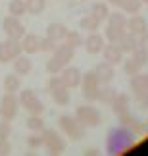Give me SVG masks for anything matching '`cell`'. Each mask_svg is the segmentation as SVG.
I'll return each mask as SVG.
<instances>
[{
	"instance_id": "cell-1",
	"label": "cell",
	"mask_w": 148,
	"mask_h": 156,
	"mask_svg": "<svg viewBox=\"0 0 148 156\" xmlns=\"http://www.w3.org/2000/svg\"><path fill=\"white\" fill-rule=\"evenodd\" d=\"M135 133H131L127 127H123V125H119V127H114L108 133V139H106V151H108L110 154H123L127 152L129 148L133 147L135 143Z\"/></svg>"
},
{
	"instance_id": "cell-2",
	"label": "cell",
	"mask_w": 148,
	"mask_h": 156,
	"mask_svg": "<svg viewBox=\"0 0 148 156\" xmlns=\"http://www.w3.org/2000/svg\"><path fill=\"white\" fill-rule=\"evenodd\" d=\"M73 52H75L73 48H69V46L64 44V43L60 46H56L54 52H52V56H50V60L46 62V71H48L50 75H58L73 60Z\"/></svg>"
},
{
	"instance_id": "cell-3",
	"label": "cell",
	"mask_w": 148,
	"mask_h": 156,
	"mask_svg": "<svg viewBox=\"0 0 148 156\" xmlns=\"http://www.w3.org/2000/svg\"><path fill=\"white\" fill-rule=\"evenodd\" d=\"M58 123H60V129L66 133V137H69V139H73V141L83 139L85 133H87V127H85V125H83L75 116H69V114L60 116Z\"/></svg>"
},
{
	"instance_id": "cell-4",
	"label": "cell",
	"mask_w": 148,
	"mask_h": 156,
	"mask_svg": "<svg viewBox=\"0 0 148 156\" xmlns=\"http://www.w3.org/2000/svg\"><path fill=\"white\" fill-rule=\"evenodd\" d=\"M75 118L85 125L87 129H92V127H98L100 122H102V116H100L98 108H94L91 104H83L75 110Z\"/></svg>"
},
{
	"instance_id": "cell-5",
	"label": "cell",
	"mask_w": 148,
	"mask_h": 156,
	"mask_svg": "<svg viewBox=\"0 0 148 156\" xmlns=\"http://www.w3.org/2000/svg\"><path fill=\"white\" fill-rule=\"evenodd\" d=\"M48 93L52 100L58 104V106H66L69 102V89L64 85L62 77L60 75H52L50 81H48Z\"/></svg>"
},
{
	"instance_id": "cell-6",
	"label": "cell",
	"mask_w": 148,
	"mask_h": 156,
	"mask_svg": "<svg viewBox=\"0 0 148 156\" xmlns=\"http://www.w3.org/2000/svg\"><path fill=\"white\" fill-rule=\"evenodd\" d=\"M81 94H83V98L85 100H96L98 97V91H100V81H98V77L96 73H94V69L91 71H87V73H83V79H81Z\"/></svg>"
},
{
	"instance_id": "cell-7",
	"label": "cell",
	"mask_w": 148,
	"mask_h": 156,
	"mask_svg": "<svg viewBox=\"0 0 148 156\" xmlns=\"http://www.w3.org/2000/svg\"><path fill=\"white\" fill-rule=\"evenodd\" d=\"M43 147L50 154H60L66 151V141L56 129H43Z\"/></svg>"
},
{
	"instance_id": "cell-8",
	"label": "cell",
	"mask_w": 148,
	"mask_h": 156,
	"mask_svg": "<svg viewBox=\"0 0 148 156\" xmlns=\"http://www.w3.org/2000/svg\"><path fill=\"white\" fill-rule=\"evenodd\" d=\"M19 104L25 108L29 114H43L44 112V104L43 100L37 97V93L33 91V89H25V91H21L19 89Z\"/></svg>"
},
{
	"instance_id": "cell-9",
	"label": "cell",
	"mask_w": 148,
	"mask_h": 156,
	"mask_svg": "<svg viewBox=\"0 0 148 156\" xmlns=\"http://www.w3.org/2000/svg\"><path fill=\"white\" fill-rule=\"evenodd\" d=\"M19 98H17V93H6L2 98H0V116L4 119H14L19 112Z\"/></svg>"
},
{
	"instance_id": "cell-10",
	"label": "cell",
	"mask_w": 148,
	"mask_h": 156,
	"mask_svg": "<svg viewBox=\"0 0 148 156\" xmlns=\"http://www.w3.org/2000/svg\"><path fill=\"white\" fill-rule=\"evenodd\" d=\"M23 54L21 50V43L15 39H6L0 43V64H8V62H14V60Z\"/></svg>"
},
{
	"instance_id": "cell-11",
	"label": "cell",
	"mask_w": 148,
	"mask_h": 156,
	"mask_svg": "<svg viewBox=\"0 0 148 156\" xmlns=\"http://www.w3.org/2000/svg\"><path fill=\"white\" fill-rule=\"evenodd\" d=\"M2 29H4V33H6L8 39L21 41L25 37V27H23V23L19 21V17H15V16H6L4 21H2Z\"/></svg>"
},
{
	"instance_id": "cell-12",
	"label": "cell",
	"mask_w": 148,
	"mask_h": 156,
	"mask_svg": "<svg viewBox=\"0 0 148 156\" xmlns=\"http://www.w3.org/2000/svg\"><path fill=\"white\" fill-rule=\"evenodd\" d=\"M62 77V81H64V85H66L69 91H71V89H77L81 85V79H83V73H81V69L79 68H75V66H66V68H64L60 73H58Z\"/></svg>"
},
{
	"instance_id": "cell-13",
	"label": "cell",
	"mask_w": 148,
	"mask_h": 156,
	"mask_svg": "<svg viewBox=\"0 0 148 156\" xmlns=\"http://www.w3.org/2000/svg\"><path fill=\"white\" fill-rule=\"evenodd\" d=\"M83 46L88 54H100L106 46V37H102L98 31H92L87 39H83Z\"/></svg>"
},
{
	"instance_id": "cell-14",
	"label": "cell",
	"mask_w": 148,
	"mask_h": 156,
	"mask_svg": "<svg viewBox=\"0 0 148 156\" xmlns=\"http://www.w3.org/2000/svg\"><path fill=\"white\" fill-rule=\"evenodd\" d=\"M119 118V125H123V127H127L131 133H135V135H143V133H146V123H143V122H139L137 118H133L129 112H125V114H121V116H117Z\"/></svg>"
},
{
	"instance_id": "cell-15",
	"label": "cell",
	"mask_w": 148,
	"mask_h": 156,
	"mask_svg": "<svg viewBox=\"0 0 148 156\" xmlns=\"http://www.w3.org/2000/svg\"><path fill=\"white\" fill-rule=\"evenodd\" d=\"M94 73H96L100 85H110V83L114 81V77H115V66H112V64H108V62L104 60V62L96 64Z\"/></svg>"
},
{
	"instance_id": "cell-16",
	"label": "cell",
	"mask_w": 148,
	"mask_h": 156,
	"mask_svg": "<svg viewBox=\"0 0 148 156\" xmlns=\"http://www.w3.org/2000/svg\"><path fill=\"white\" fill-rule=\"evenodd\" d=\"M127 31L133 33L135 37H140V35H144L148 31V21L143 16L133 14L131 17H127Z\"/></svg>"
},
{
	"instance_id": "cell-17",
	"label": "cell",
	"mask_w": 148,
	"mask_h": 156,
	"mask_svg": "<svg viewBox=\"0 0 148 156\" xmlns=\"http://www.w3.org/2000/svg\"><path fill=\"white\" fill-rule=\"evenodd\" d=\"M40 39L39 35H35V33H25V37H23L19 43H21V50L25 52V54H37L40 52Z\"/></svg>"
},
{
	"instance_id": "cell-18",
	"label": "cell",
	"mask_w": 148,
	"mask_h": 156,
	"mask_svg": "<svg viewBox=\"0 0 148 156\" xmlns=\"http://www.w3.org/2000/svg\"><path fill=\"white\" fill-rule=\"evenodd\" d=\"M129 87H131V91H133V97L148 93V73H140L139 71L137 75H131Z\"/></svg>"
},
{
	"instance_id": "cell-19",
	"label": "cell",
	"mask_w": 148,
	"mask_h": 156,
	"mask_svg": "<svg viewBox=\"0 0 148 156\" xmlns=\"http://www.w3.org/2000/svg\"><path fill=\"white\" fill-rule=\"evenodd\" d=\"M102 54H104V60H106L108 64H112V66L121 64V62H123V56H125V54L121 52V48H119V46H117L115 43L106 44V46H104V50H102Z\"/></svg>"
},
{
	"instance_id": "cell-20",
	"label": "cell",
	"mask_w": 148,
	"mask_h": 156,
	"mask_svg": "<svg viewBox=\"0 0 148 156\" xmlns=\"http://www.w3.org/2000/svg\"><path fill=\"white\" fill-rule=\"evenodd\" d=\"M115 44L121 48V52H123V54H133L135 50L139 48V37H135L133 33H129V31H127V33L123 35L119 41H117Z\"/></svg>"
},
{
	"instance_id": "cell-21",
	"label": "cell",
	"mask_w": 148,
	"mask_h": 156,
	"mask_svg": "<svg viewBox=\"0 0 148 156\" xmlns=\"http://www.w3.org/2000/svg\"><path fill=\"white\" fill-rule=\"evenodd\" d=\"M66 33H67V27L64 25V23L60 21H56V23H50L48 29H46V37H48L50 41H54L56 44H60L64 37H66Z\"/></svg>"
},
{
	"instance_id": "cell-22",
	"label": "cell",
	"mask_w": 148,
	"mask_h": 156,
	"mask_svg": "<svg viewBox=\"0 0 148 156\" xmlns=\"http://www.w3.org/2000/svg\"><path fill=\"white\" fill-rule=\"evenodd\" d=\"M129 104H131V100H129V94L125 93H117V97L114 98V102H112V112L115 114V116H121V114L129 112Z\"/></svg>"
},
{
	"instance_id": "cell-23",
	"label": "cell",
	"mask_w": 148,
	"mask_h": 156,
	"mask_svg": "<svg viewBox=\"0 0 148 156\" xmlns=\"http://www.w3.org/2000/svg\"><path fill=\"white\" fill-rule=\"evenodd\" d=\"M14 71L17 75H29L33 71V62L25 54H19V56L14 60Z\"/></svg>"
},
{
	"instance_id": "cell-24",
	"label": "cell",
	"mask_w": 148,
	"mask_h": 156,
	"mask_svg": "<svg viewBox=\"0 0 148 156\" xmlns=\"http://www.w3.org/2000/svg\"><path fill=\"white\" fill-rule=\"evenodd\" d=\"M88 14L94 16L100 23H102V21L108 20V16H110V8H108V4H106V2H94V4L91 6V12H88Z\"/></svg>"
},
{
	"instance_id": "cell-25",
	"label": "cell",
	"mask_w": 148,
	"mask_h": 156,
	"mask_svg": "<svg viewBox=\"0 0 148 156\" xmlns=\"http://www.w3.org/2000/svg\"><path fill=\"white\" fill-rule=\"evenodd\" d=\"M117 97V91L114 87H108V85H100V91H98V97L96 100L98 102H102V104H112L114 102V98Z\"/></svg>"
},
{
	"instance_id": "cell-26",
	"label": "cell",
	"mask_w": 148,
	"mask_h": 156,
	"mask_svg": "<svg viewBox=\"0 0 148 156\" xmlns=\"http://www.w3.org/2000/svg\"><path fill=\"white\" fill-rule=\"evenodd\" d=\"M19 89H21V79L15 71L4 77V91L6 93H19Z\"/></svg>"
},
{
	"instance_id": "cell-27",
	"label": "cell",
	"mask_w": 148,
	"mask_h": 156,
	"mask_svg": "<svg viewBox=\"0 0 148 156\" xmlns=\"http://www.w3.org/2000/svg\"><path fill=\"white\" fill-rule=\"evenodd\" d=\"M127 33V27H119V25H108L106 27V33H104V37L110 41V43H117L123 35Z\"/></svg>"
},
{
	"instance_id": "cell-28",
	"label": "cell",
	"mask_w": 148,
	"mask_h": 156,
	"mask_svg": "<svg viewBox=\"0 0 148 156\" xmlns=\"http://www.w3.org/2000/svg\"><path fill=\"white\" fill-rule=\"evenodd\" d=\"M64 44H67L69 48H77V46H83V37H81V33L79 31H69L67 29V33H66V37H64L62 41Z\"/></svg>"
},
{
	"instance_id": "cell-29",
	"label": "cell",
	"mask_w": 148,
	"mask_h": 156,
	"mask_svg": "<svg viewBox=\"0 0 148 156\" xmlns=\"http://www.w3.org/2000/svg\"><path fill=\"white\" fill-rule=\"evenodd\" d=\"M29 131H43L44 129V119L43 114H29V119L25 122Z\"/></svg>"
},
{
	"instance_id": "cell-30",
	"label": "cell",
	"mask_w": 148,
	"mask_h": 156,
	"mask_svg": "<svg viewBox=\"0 0 148 156\" xmlns=\"http://www.w3.org/2000/svg\"><path fill=\"white\" fill-rule=\"evenodd\" d=\"M25 12H27L25 0H10V4H8V14L10 16L21 17V16H25Z\"/></svg>"
},
{
	"instance_id": "cell-31",
	"label": "cell",
	"mask_w": 148,
	"mask_h": 156,
	"mask_svg": "<svg viewBox=\"0 0 148 156\" xmlns=\"http://www.w3.org/2000/svg\"><path fill=\"white\" fill-rule=\"evenodd\" d=\"M79 27H81V29H85V31H88V33H92V31H98V27H100V21H98L94 16L87 14L85 17H81V21H79Z\"/></svg>"
},
{
	"instance_id": "cell-32",
	"label": "cell",
	"mask_w": 148,
	"mask_h": 156,
	"mask_svg": "<svg viewBox=\"0 0 148 156\" xmlns=\"http://www.w3.org/2000/svg\"><path fill=\"white\" fill-rule=\"evenodd\" d=\"M25 6H27V14L39 16L46 8V0H25Z\"/></svg>"
},
{
	"instance_id": "cell-33",
	"label": "cell",
	"mask_w": 148,
	"mask_h": 156,
	"mask_svg": "<svg viewBox=\"0 0 148 156\" xmlns=\"http://www.w3.org/2000/svg\"><path fill=\"white\" fill-rule=\"evenodd\" d=\"M123 69H125V73L127 75H137L140 69H143V66H140L137 60H135L133 56L131 58H127V60H123Z\"/></svg>"
},
{
	"instance_id": "cell-34",
	"label": "cell",
	"mask_w": 148,
	"mask_h": 156,
	"mask_svg": "<svg viewBox=\"0 0 148 156\" xmlns=\"http://www.w3.org/2000/svg\"><path fill=\"white\" fill-rule=\"evenodd\" d=\"M140 8H143V2L140 0H123V4H121V10L125 12V14H139Z\"/></svg>"
},
{
	"instance_id": "cell-35",
	"label": "cell",
	"mask_w": 148,
	"mask_h": 156,
	"mask_svg": "<svg viewBox=\"0 0 148 156\" xmlns=\"http://www.w3.org/2000/svg\"><path fill=\"white\" fill-rule=\"evenodd\" d=\"M108 25H119V27H127V16L125 14H119V12H114L112 14L110 12V16H108Z\"/></svg>"
},
{
	"instance_id": "cell-36",
	"label": "cell",
	"mask_w": 148,
	"mask_h": 156,
	"mask_svg": "<svg viewBox=\"0 0 148 156\" xmlns=\"http://www.w3.org/2000/svg\"><path fill=\"white\" fill-rule=\"evenodd\" d=\"M27 147L29 148H40L43 147V131H31L27 137Z\"/></svg>"
},
{
	"instance_id": "cell-37",
	"label": "cell",
	"mask_w": 148,
	"mask_h": 156,
	"mask_svg": "<svg viewBox=\"0 0 148 156\" xmlns=\"http://www.w3.org/2000/svg\"><path fill=\"white\" fill-rule=\"evenodd\" d=\"M131 56H133L135 60H137V62H139L140 66H143V68L148 64V52H146V50H143V48H137V50H135V52L131 54Z\"/></svg>"
},
{
	"instance_id": "cell-38",
	"label": "cell",
	"mask_w": 148,
	"mask_h": 156,
	"mask_svg": "<svg viewBox=\"0 0 148 156\" xmlns=\"http://www.w3.org/2000/svg\"><path fill=\"white\" fill-rule=\"evenodd\" d=\"M12 135V125H10V119H4L0 122V139H8Z\"/></svg>"
},
{
	"instance_id": "cell-39",
	"label": "cell",
	"mask_w": 148,
	"mask_h": 156,
	"mask_svg": "<svg viewBox=\"0 0 148 156\" xmlns=\"http://www.w3.org/2000/svg\"><path fill=\"white\" fill-rule=\"evenodd\" d=\"M54 48H56V43L50 41L48 37H44L40 41V52H54Z\"/></svg>"
},
{
	"instance_id": "cell-40",
	"label": "cell",
	"mask_w": 148,
	"mask_h": 156,
	"mask_svg": "<svg viewBox=\"0 0 148 156\" xmlns=\"http://www.w3.org/2000/svg\"><path fill=\"white\" fill-rule=\"evenodd\" d=\"M135 100H137V104H139L140 110H148V93L137 94V97H135Z\"/></svg>"
},
{
	"instance_id": "cell-41",
	"label": "cell",
	"mask_w": 148,
	"mask_h": 156,
	"mask_svg": "<svg viewBox=\"0 0 148 156\" xmlns=\"http://www.w3.org/2000/svg\"><path fill=\"white\" fill-rule=\"evenodd\" d=\"M12 152V145L8 139H0V154H10Z\"/></svg>"
},
{
	"instance_id": "cell-42",
	"label": "cell",
	"mask_w": 148,
	"mask_h": 156,
	"mask_svg": "<svg viewBox=\"0 0 148 156\" xmlns=\"http://www.w3.org/2000/svg\"><path fill=\"white\" fill-rule=\"evenodd\" d=\"M139 48H143V50L148 52V31H146L144 35H140V37H139Z\"/></svg>"
},
{
	"instance_id": "cell-43",
	"label": "cell",
	"mask_w": 148,
	"mask_h": 156,
	"mask_svg": "<svg viewBox=\"0 0 148 156\" xmlns=\"http://www.w3.org/2000/svg\"><path fill=\"white\" fill-rule=\"evenodd\" d=\"M108 4H112V6H115V8H121L123 0H108Z\"/></svg>"
},
{
	"instance_id": "cell-44",
	"label": "cell",
	"mask_w": 148,
	"mask_h": 156,
	"mask_svg": "<svg viewBox=\"0 0 148 156\" xmlns=\"http://www.w3.org/2000/svg\"><path fill=\"white\" fill-rule=\"evenodd\" d=\"M140 2H143V4H148V0H140Z\"/></svg>"
}]
</instances>
